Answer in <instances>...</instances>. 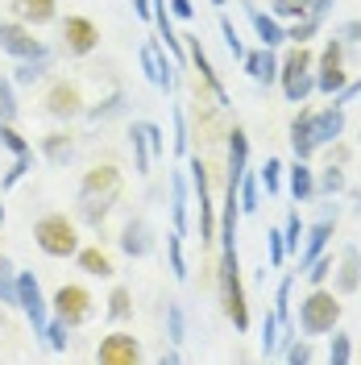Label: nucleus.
Wrapping results in <instances>:
<instances>
[{"label":"nucleus","instance_id":"27","mask_svg":"<svg viewBox=\"0 0 361 365\" xmlns=\"http://www.w3.org/2000/svg\"><path fill=\"white\" fill-rule=\"evenodd\" d=\"M13 13L29 25H46L54 21V0H13Z\"/></svg>","mask_w":361,"mask_h":365},{"label":"nucleus","instance_id":"45","mask_svg":"<svg viewBox=\"0 0 361 365\" xmlns=\"http://www.w3.org/2000/svg\"><path fill=\"white\" fill-rule=\"evenodd\" d=\"M17 120V96H13V83L0 79V125H13Z\"/></svg>","mask_w":361,"mask_h":365},{"label":"nucleus","instance_id":"8","mask_svg":"<svg viewBox=\"0 0 361 365\" xmlns=\"http://www.w3.org/2000/svg\"><path fill=\"white\" fill-rule=\"evenodd\" d=\"M0 50L13 54V58H50V50L21 21H0Z\"/></svg>","mask_w":361,"mask_h":365},{"label":"nucleus","instance_id":"4","mask_svg":"<svg viewBox=\"0 0 361 365\" xmlns=\"http://www.w3.org/2000/svg\"><path fill=\"white\" fill-rule=\"evenodd\" d=\"M340 319V303L332 291H324V287H312V295L299 303V332L303 336H324V332H332Z\"/></svg>","mask_w":361,"mask_h":365},{"label":"nucleus","instance_id":"7","mask_svg":"<svg viewBox=\"0 0 361 365\" xmlns=\"http://www.w3.org/2000/svg\"><path fill=\"white\" fill-rule=\"evenodd\" d=\"M191 191H195V204H200V241L212 245L216 241V207H212V191H208V166L200 158H191Z\"/></svg>","mask_w":361,"mask_h":365},{"label":"nucleus","instance_id":"35","mask_svg":"<svg viewBox=\"0 0 361 365\" xmlns=\"http://www.w3.org/2000/svg\"><path fill=\"white\" fill-rule=\"evenodd\" d=\"M0 303L17 307V270H13V262L4 253H0Z\"/></svg>","mask_w":361,"mask_h":365},{"label":"nucleus","instance_id":"29","mask_svg":"<svg viewBox=\"0 0 361 365\" xmlns=\"http://www.w3.org/2000/svg\"><path fill=\"white\" fill-rule=\"evenodd\" d=\"M42 154L54 162V166L71 162V154H75V141H71V133H46L42 137Z\"/></svg>","mask_w":361,"mask_h":365},{"label":"nucleus","instance_id":"49","mask_svg":"<svg viewBox=\"0 0 361 365\" xmlns=\"http://www.w3.org/2000/svg\"><path fill=\"white\" fill-rule=\"evenodd\" d=\"M303 274H307V282H312V287H324V282H328V274H332V257H328V253H320Z\"/></svg>","mask_w":361,"mask_h":365},{"label":"nucleus","instance_id":"53","mask_svg":"<svg viewBox=\"0 0 361 365\" xmlns=\"http://www.w3.org/2000/svg\"><path fill=\"white\" fill-rule=\"evenodd\" d=\"M357 96H361V79H349V83L337 91V100H332V104H340V108H345V104H353Z\"/></svg>","mask_w":361,"mask_h":365},{"label":"nucleus","instance_id":"38","mask_svg":"<svg viewBox=\"0 0 361 365\" xmlns=\"http://www.w3.org/2000/svg\"><path fill=\"white\" fill-rule=\"evenodd\" d=\"M29 170H34V150H29V154H17V158H13V166H9V170H4V179H0V191L17 187V182H21L25 175H29Z\"/></svg>","mask_w":361,"mask_h":365},{"label":"nucleus","instance_id":"33","mask_svg":"<svg viewBox=\"0 0 361 365\" xmlns=\"http://www.w3.org/2000/svg\"><path fill=\"white\" fill-rule=\"evenodd\" d=\"M166 262H171V274L183 282L187 278V257H183V232H175V228L166 232Z\"/></svg>","mask_w":361,"mask_h":365},{"label":"nucleus","instance_id":"15","mask_svg":"<svg viewBox=\"0 0 361 365\" xmlns=\"http://www.w3.org/2000/svg\"><path fill=\"white\" fill-rule=\"evenodd\" d=\"M96 357H100V365H133L141 357V349H137V341L129 332H113V336L100 341Z\"/></svg>","mask_w":361,"mask_h":365},{"label":"nucleus","instance_id":"34","mask_svg":"<svg viewBox=\"0 0 361 365\" xmlns=\"http://www.w3.org/2000/svg\"><path fill=\"white\" fill-rule=\"evenodd\" d=\"M283 170H287V166H283L278 158H266V162H262V170H258V182L266 187V195H283Z\"/></svg>","mask_w":361,"mask_h":365},{"label":"nucleus","instance_id":"42","mask_svg":"<svg viewBox=\"0 0 361 365\" xmlns=\"http://www.w3.org/2000/svg\"><path fill=\"white\" fill-rule=\"evenodd\" d=\"M320 17H299V21H291V29H287V42L295 46H307V38H316L320 34Z\"/></svg>","mask_w":361,"mask_h":365},{"label":"nucleus","instance_id":"10","mask_svg":"<svg viewBox=\"0 0 361 365\" xmlns=\"http://www.w3.org/2000/svg\"><path fill=\"white\" fill-rule=\"evenodd\" d=\"M54 316L63 319L67 328H79L91 316V295L83 287H59L54 291Z\"/></svg>","mask_w":361,"mask_h":365},{"label":"nucleus","instance_id":"30","mask_svg":"<svg viewBox=\"0 0 361 365\" xmlns=\"http://www.w3.org/2000/svg\"><path fill=\"white\" fill-rule=\"evenodd\" d=\"M237 204H241V212H258L262 207V182H258V175H241V182H237Z\"/></svg>","mask_w":361,"mask_h":365},{"label":"nucleus","instance_id":"16","mask_svg":"<svg viewBox=\"0 0 361 365\" xmlns=\"http://www.w3.org/2000/svg\"><path fill=\"white\" fill-rule=\"evenodd\" d=\"M332 216H320L316 225H307V232H303V250H299V270H307L312 262H316L320 253L328 250V237H332Z\"/></svg>","mask_w":361,"mask_h":365},{"label":"nucleus","instance_id":"5","mask_svg":"<svg viewBox=\"0 0 361 365\" xmlns=\"http://www.w3.org/2000/svg\"><path fill=\"white\" fill-rule=\"evenodd\" d=\"M34 241H38V250L50 253V257H75V250H79L75 225H71L67 216H59V212H50V216H42V220L34 225Z\"/></svg>","mask_w":361,"mask_h":365},{"label":"nucleus","instance_id":"24","mask_svg":"<svg viewBox=\"0 0 361 365\" xmlns=\"http://www.w3.org/2000/svg\"><path fill=\"white\" fill-rule=\"evenodd\" d=\"M187 204H191V182L183 175H171V220H175V232L187 237Z\"/></svg>","mask_w":361,"mask_h":365},{"label":"nucleus","instance_id":"37","mask_svg":"<svg viewBox=\"0 0 361 365\" xmlns=\"http://www.w3.org/2000/svg\"><path fill=\"white\" fill-rule=\"evenodd\" d=\"M307 9H312V0H270V13L278 21H299V17H307Z\"/></svg>","mask_w":361,"mask_h":365},{"label":"nucleus","instance_id":"59","mask_svg":"<svg viewBox=\"0 0 361 365\" xmlns=\"http://www.w3.org/2000/svg\"><path fill=\"white\" fill-rule=\"evenodd\" d=\"M212 4H228V0H212Z\"/></svg>","mask_w":361,"mask_h":365},{"label":"nucleus","instance_id":"1","mask_svg":"<svg viewBox=\"0 0 361 365\" xmlns=\"http://www.w3.org/2000/svg\"><path fill=\"white\" fill-rule=\"evenodd\" d=\"M116 195H121V170L116 166H96L79 182V216L88 225H100L113 212Z\"/></svg>","mask_w":361,"mask_h":365},{"label":"nucleus","instance_id":"3","mask_svg":"<svg viewBox=\"0 0 361 365\" xmlns=\"http://www.w3.org/2000/svg\"><path fill=\"white\" fill-rule=\"evenodd\" d=\"M220 303H225V316L233 319L237 332L249 328V307H245V291H241V266H237V250L220 253Z\"/></svg>","mask_w":361,"mask_h":365},{"label":"nucleus","instance_id":"51","mask_svg":"<svg viewBox=\"0 0 361 365\" xmlns=\"http://www.w3.org/2000/svg\"><path fill=\"white\" fill-rule=\"evenodd\" d=\"M274 349H278V319H274V312H266V319H262V353L274 357Z\"/></svg>","mask_w":361,"mask_h":365},{"label":"nucleus","instance_id":"47","mask_svg":"<svg viewBox=\"0 0 361 365\" xmlns=\"http://www.w3.org/2000/svg\"><path fill=\"white\" fill-rule=\"evenodd\" d=\"M0 145H4L13 158H17V154H29V141H25V137L13 129V125H0Z\"/></svg>","mask_w":361,"mask_h":365},{"label":"nucleus","instance_id":"46","mask_svg":"<svg viewBox=\"0 0 361 365\" xmlns=\"http://www.w3.org/2000/svg\"><path fill=\"white\" fill-rule=\"evenodd\" d=\"M220 34H225V46H228V54L241 63L245 58V46H241V34H237V25H233V17H220Z\"/></svg>","mask_w":361,"mask_h":365},{"label":"nucleus","instance_id":"6","mask_svg":"<svg viewBox=\"0 0 361 365\" xmlns=\"http://www.w3.org/2000/svg\"><path fill=\"white\" fill-rule=\"evenodd\" d=\"M316 88L324 91V96H337L345 83H349V75H345V42H340L337 34L328 38V46H324V54H320L316 63Z\"/></svg>","mask_w":361,"mask_h":365},{"label":"nucleus","instance_id":"2","mask_svg":"<svg viewBox=\"0 0 361 365\" xmlns=\"http://www.w3.org/2000/svg\"><path fill=\"white\" fill-rule=\"evenodd\" d=\"M316 58H312V50L307 46H295L287 58H278V83H283V96L291 100V104H303L312 91H316Z\"/></svg>","mask_w":361,"mask_h":365},{"label":"nucleus","instance_id":"44","mask_svg":"<svg viewBox=\"0 0 361 365\" xmlns=\"http://www.w3.org/2000/svg\"><path fill=\"white\" fill-rule=\"evenodd\" d=\"M266 250H270V266L278 270L287 262V241H283V228H266Z\"/></svg>","mask_w":361,"mask_h":365},{"label":"nucleus","instance_id":"56","mask_svg":"<svg viewBox=\"0 0 361 365\" xmlns=\"http://www.w3.org/2000/svg\"><path fill=\"white\" fill-rule=\"evenodd\" d=\"M129 4H133V13L141 17V21H150V17H154V4H150V0H129Z\"/></svg>","mask_w":361,"mask_h":365},{"label":"nucleus","instance_id":"32","mask_svg":"<svg viewBox=\"0 0 361 365\" xmlns=\"http://www.w3.org/2000/svg\"><path fill=\"white\" fill-rule=\"evenodd\" d=\"M303 232H307V225L299 220V207H291V212H287V225H283L287 253H295V257H299V250H303Z\"/></svg>","mask_w":361,"mask_h":365},{"label":"nucleus","instance_id":"17","mask_svg":"<svg viewBox=\"0 0 361 365\" xmlns=\"http://www.w3.org/2000/svg\"><path fill=\"white\" fill-rule=\"evenodd\" d=\"M121 250L129 253V257H150L154 253V228H150V220L133 216L129 225L121 228Z\"/></svg>","mask_w":361,"mask_h":365},{"label":"nucleus","instance_id":"13","mask_svg":"<svg viewBox=\"0 0 361 365\" xmlns=\"http://www.w3.org/2000/svg\"><path fill=\"white\" fill-rule=\"evenodd\" d=\"M183 46H187V63L200 71V79L208 83V91L216 96V104H220V108H228V91H225V83H220V75L212 71V63H208V54H203L200 38H195V34H187V42H183Z\"/></svg>","mask_w":361,"mask_h":365},{"label":"nucleus","instance_id":"12","mask_svg":"<svg viewBox=\"0 0 361 365\" xmlns=\"http://www.w3.org/2000/svg\"><path fill=\"white\" fill-rule=\"evenodd\" d=\"M96 46H100V29H96L88 17H67V21H63V50H67V54H79V58H83Z\"/></svg>","mask_w":361,"mask_h":365},{"label":"nucleus","instance_id":"19","mask_svg":"<svg viewBox=\"0 0 361 365\" xmlns=\"http://www.w3.org/2000/svg\"><path fill=\"white\" fill-rule=\"evenodd\" d=\"M345 133V108L332 104V108H324V113H312V141L320 145H328V141H337Z\"/></svg>","mask_w":361,"mask_h":365},{"label":"nucleus","instance_id":"55","mask_svg":"<svg viewBox=\"0 0 361 365\" xmlns=\"http://www.w3.org/2000/svg\"><path fill=\"white\" fill-rule=\"evenodd\" d=\"M337 38H340V42H345V46L361 42V21H345V25H340V29H337Z\"/></svg>","mask_w":361,"mask_h":365},{"label":"nucleus","instance_id":"40","mask_svg":"<svg viewBox=\"0 0 361 365\" xmlns=\"http://www.w3.org/2000/svg\"><path fill=\"white\" fill-rule=\"evenodd\" d=\"M166 336H171V344L187 341V316H183L179 303H166Z\"/></svg>","mask_w":361,"mask_h":365},{"label":"nucleus","instance_id":"14","mask_svg":"<svg viewBox=\"0 0 361 365\" xmlns=\"http://www.w3.org/2000/svg\"><path fill=\"white\" fill-rule=\"evenodd\" d=\"M46 113L59 116V120L79 116V113H83V96H79V88H75V83H67V79H59L54 88L46 91Z\"/></svg>","mask_w":361,"mask_h":365},{"label":"nucleus","instance_id":"36","mask_svg":"<svg viewBox=\"0 0 361 365\" xmlns=\"http://www.w3.org/2000/svg\"><path fill=\"white\" fill-rule=\"evenodd\" d=\"M328 361L332 365H349L353 361V336L332 328V341H328Z\"/></svg>","mask_w":361,"mask_h":365},{"label":"nucleus","instance_id":"50","mask_svg":"<svg viewBox=\"0 0 361 365\" xmlns=\"http://www.w3.org/2000/svg\"><path fill=\"white\" fill-rule=\"evenodd\" d=\"M46 75V58H21V67H17V83H38Z\"/></svg>","mask_w":361,"mask_h":365},{"label":"nucleus","instance_id":"58","mask_svg":"<svg viewBox=\"0 0 361 365\" xmlns=\"http://www.w3.org/2000/svg\"><path fill=\"white\" fill-rule=\"evenodd\" d=\"M0 228H4V204H0Z\"/></svg>","mask_w":361,"mask_h":365},{"label":"nucleus","instance_id":"28","mask_svg":"<svg viewBox=\"0 0 361 365\" xmlns=\"http://www.w3.org/2000/svg\"><path fill=\"white\" fill-rule=\"evenodd\" d=\"M75 262H79V270L83 274H96V278H108L113 274V262H108V253L104 250H75Z\"/></svg>","mask_w":361,"mask_h":365},{"label":"nucleus","instance_id":"26","mask_svg":"<svg viewBox=\"0 0 361 365\" xmlns=\"http://www.w3.org/2000/svg\"><path fill=\"white\" fill-rule=\"evenodd\" d=\"M291 150H295V158H312V154H316V141H312V113H299L291 120Z\"/></svg>","mask_w":361,"mask_h":365},{"label":"nucleus","instance_id":"21","mask_svg":"<svg viewBox=\"0 0 361 365\" xmlns=\"http://www.w3.org/2000/svg\"><path fill=\"white\" fill-rule=\"evenodd\" d=\"M287 191H291L295 204L316 195V170L307 166V158H295V166H287Z\"/></svg>","mask_w":361,"mask_h":365},{"label":"nucleus","instance_id":"39","mask_svg":"<svg viewBox=\"0 0 361 365\" xmlns=\"http://www.w3.org/2000/svg\"><path fill=\"white\" fill-rule=\"evenodd\" d=\"M121 113H125V91H113L108 100H100L96 108H88V120H96V125H100V120H108V116H121Z\"/></svg>","mask_w":361,"mask_h":365},{"label":"nucleus","instance_id":"52","mask_svg":"<svg viewBox=\"0 0 361 365\" xmlns=\"http://www.w3.org/2000/svg\"><path fill=\"white\" fill-rule=\"evenodd\" d=\"M283 357L291 365H303V361H312V344H303V341H291L287 349H283Z\"/></svg>","mask_w":361,"mask_h":365},{"label":"nucleus","instance_id":"43","mask_svg":"<svg viewBox=\"0 0 361 365\" xmlns=\"http://www.w3.org/2000/svg\"><path fill=\"white\" fill-rule=\"evenodd\" d=\"M42 336H46V344H50V353H67V324H63L59 316L46 319Z\"/></svg>","mask_w":361,"mask_h":365},{"label":"nucleus","instance_id":"11","mask_svg":"<svg viewBox=\"0 0 361 365\" xmlns=\"http://www.w3.org/2000/svg\"><path fill=\"white\" fill-rule=\"evenodd\" d=\"M17 307H21L25 316H29V324H34V332L42 336L46 328V299H42V287H38V278L34 274H17Z\"/></svg>","mask_w":361,"mask_h":365},{"label":"nucleus","instance_id":"48","mask_svg":"<svg viewBox=\"0 0 361 365\" xmlns=\"http://www.w3.org/2000/svg\"><path fill=\"white\" fill-rule=\"evenodd\" d=\"M171 150H175L179 158L191 150V133H187V116H183V108H175V141H171Z\"/></svg>","mask_w":361,"mask_h":365},{"label":"nucleus","instance_id":"18","mask_svg":"<svg viewBox=\"0 0 361 365\" xmlns=\"http://www.w3.org/2000/svg\"><path fill=\"white\" fill-rule=\"evenodd\" d=\"M241 67H245V75L253 79V83H266V88L278 79V58H274L270 46H262V50H245Z\"/></svg>","mask_w":361,"mask_h":365},{"label":"nucleus","instance_id":"23","mask_svg":"<svg viewBox=\"0 0 361 365\" xmlns=\"http://www.w3.org/2000/svg\"><path fill=\"white\" fill-rule=\"evenodd\" d=\"M129 141H133V170H137V175H150V162H154V145H150V120H133Z\"/></svg>","mask_w":361,"mask_h":365},{"label":"nucleus","instance_id":"54","mask_svg":"<svg viewBox=\"0 0 361 365\" xmlns=\"http://www.w3.org/2000/svg\"><path fill=\"white\" fill-rule=\"evenodd\" d=\"M171 4V17H179V21H191L195 17V4L191 0H166Z\"/></svg>","mask_w":361,"mask_h":365},{"label":"nucleus","instance_id":"25","mask_svg":"<svg viewBox=\"0 0 361 365\" xmlns=\"http://www.w3.org/2000/svg\"><path fill=\"white\" fill-rule=\"evenodd\" d=\"M357 287H361V253L345 250V257H340V266H337V291L340 295H353Z\"/></svg>","mask_w":361,"mask_h":365},{"label":"nucleus","instance_id":"9","mask_svg":"<svg viewBox=\"0 0 361 365\" xmlns=\"http://www.w3.org/2000/svg\"><path fill=\"white\" fill-rule=\"evenodd\" d=\"M141 67H146V79H150L158 91H175V71H179V63L162 50V42L141 46Z\"/></svg>","mask_w":361,"mask_h":365},{"label":"nucleus","instance_id":"22","mask_svg":"<svg viewBox=\"0 0 361 365\" xmlns=\"http://www.w3.org/2000/svg\"><path fill=\"white\" fill-rule=\"evenodd\" d=\"M245 166H249V137H245V129H233L228 133V187L241 182Z\"/></svg>","mask_w":361,"mask_h":365},{"label":"nucleus","instance_id":"57","mask_svg":"<svg viewBox=\"0 0 361 365\" xmlns=\"http://www.w3.org/2000/svg\"><path fill=\"white\" fill-rule=\"evenodd\" d=\"M158 361H162V365H175V361H183V357H179V349H166Z\"/></svg>","mask_w":361,"mask_h":365},{"label":"nucleus","instance_id":"20","mask_svg":"<svg viewBox=\"0 0 361 365\" xmlns=\"http://www.w3.org/2000/svg\"><path fill=\"white\" fill-rule=\"evenodd\" d=\"M245 13H249V21H253V29H258V38H262V46H283L287 42V29H283V21L274 17V13H262L258 4H249L245 0Z\"/></svg>","mask_w":361,"mask_h":365},{"label":"nucleus","instance_id":"31","mask_svg":"<svg viewBox=\"0 0 361 365\" xmlns=\"http://www.w3.org/2000/svg\"><path fill=\"white\" fill-rule=\"evenodd\" d=\"M316 191H320V195H328V200H332V195H340V191H349L345 170H340V166H324V170L316 175Z\"/></svg>","mask_w":361,"mask_h":365},{"label":"nucleus","instance_id":"41","mask_svg":"<svg viewBox=\"0 0 361 365\" xmlns=\"http://www.w3.org/2000/svg\"><path fill=\"white\" fill-rule=\"evenodd\" d=\"M129 316H133V295H129L125 287H116L113 295H108V319H116V324H125Z\"/></svg>","mask_w":361,"mask_h":365}]
</instances>
